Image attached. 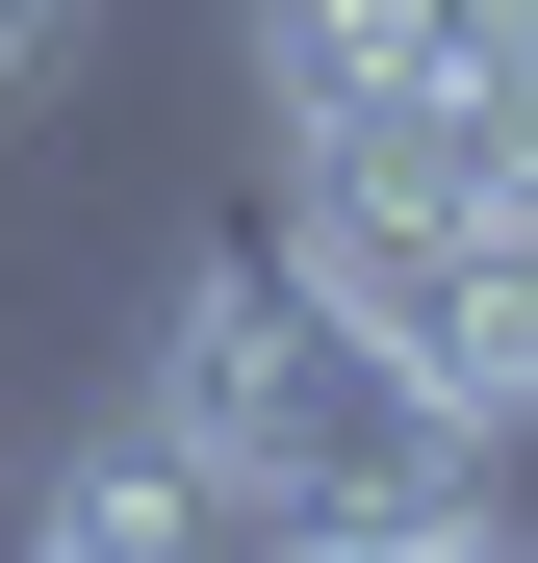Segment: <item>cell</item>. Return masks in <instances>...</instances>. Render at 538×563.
I'll use <instances>...</instances> for the list:
<instances>
[{"label":"cell","mask_w":538,"mask_h":563,"mask_svg":"<svg viewBox=\"0 0 538 563\" xmlns=\"http://www.w3.org/2000/svg\"><path fill=\"white\" fill-rule=\"evenodd\" d=\"M129 410L206 461V487H256V512H410V487H462V410L410 385L385 333L333 308V282L283 256V231H206L154 282V358H129Z\"/></svg>","instance_id":"cell-1"},{"label":"cell","mask_w":538,"mask_h":563,"mask_svg":"<svg viewBox=\"0 0 538 563\" xmlns=\"http://www.w3.org/2000/svg\"><path fill=\"white\" fill-rule=\"evenodd\" d=\"M359 563H538V538L487 512V461H462V487H410V512H359Z\"/></svg>","instance_id":"cell-4"},{"label":"cell","mask_w":538,"mask_h":563,"mask_svg":"<svg viewBox=\"0 0 538 563\" xmlns=\"http://www.w3.org/2000/svg\"><path fill=\"white\" fill-rule=\"evenodd\" d=\"M410 52H436V154L538 206V0H410Z\"/></svg>","instance_id":"cell-3"},{"label":"cell","mask_w":538,"mask_h":563,"mask_svg":"<svg viewBox=\"0 0 538 563\" xmlns=\"http://www.w3.org/2000/svg\"><path fill=\"white\" fill-rule=\"evenodd\" d=\"M77 52H103V0H0V103H52Z\"/></svg>","instance_id":"cell-5"},{"label":"cell","mask_w":538,"mask_h":563,"mask_svg":"<svg viewBox=\"0 0 538 563\" xmlns=\"http://www.w3.org/2000/svg\"><path fill=\"white\" fill-rule=\"evenodd\" d=\"M231 52H256V103H283V154H359V129L436 103L410 0H231Z\"/></svg>","instance_id":"cell-2"}]
</instances>
